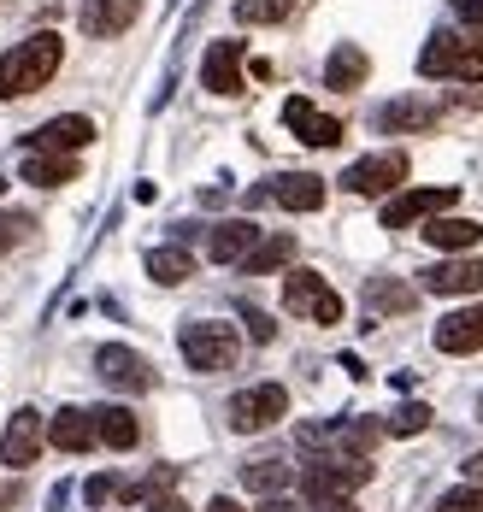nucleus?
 Masks as SVG:
<instances>
[{
  "label": "nucleus",
  "instance_id": "f257e3e1",
  "mask_svg": "<svg viewBox=\"0 0 483 512\" xmlns=\"http://www.w3.org/2000/svg\"><path fill=\"white\" fill-rule=\"evenodd\" d=\"M59 59H65V42H59L54 30L24 36L18 48H6V59H0V101H18V95L48 89L54 71H59Z\"/></svg>",
  "mask_w": 483,
  "mask_h": 512
},
{
  "label": "nucleus",
  "instance_id": "f3484780",
  "mask_svg": "<svg viewBox=\"0 0 483 512\" xmlns=\"http://www.w3.org/2000/svg\"><path fill=\"white\" fill-rule=\"evenodd\" d=\"M436 348H442V354H478L483 348V307L448 312V318L436 324Z\"/></svg>",
  "mask_w": 483,
  "mask_h": 512
},
{
  "label": "nucleus",
  "instance_id": "4c0bfd02",
  "mask_svg": "<svg viewBox=\"0 0 483 512\" xmlns=\"http://www.w3.org/2000/svg\"><path fill=\"white\" fill-rule=\"evenodd\" d=\"M260 512H301V507H295V501H283V495H266V507H260Z\"/></svg>",
  "mask_w": 483,
  "mask_h": 512
},
{
  "label": "nucleus",
  "instance_id": "c85d7f7f",
  "mask_svg": "<svg viewBox=\"0 0 483 512\" xmlns=\"http://www.w3.org/2000/svg\"><path fill=\"white\" fill-rule=\"evenodd\" d=\"M419 430H430L425 401H407V407H395L389 418H383V436H419Z\"/></svg>",
  "mask_w": 483,
  "mask_h": 512
},
{
  "label": "nucleus",
  "instance_id": "f704fd0d",
  "mask_svg": "<svg viewBox=\"0 0 483 512\" xmlns=\"http://www.w3.org/2000/svg\"><path fill=\"white\" fill-rule=\"evenodd\" d=\"M454 18H460L466 30H483V0H454Z\"/></svg>",
  "mask_w": 483,
  "mask_h": 512
},
{
  "label": "nucleus",
  "instance_id": "473e14b6",
  "mask_svg": "<svg viewBox=\"0 0 483 512\" xmlns=\"http://www.w3.org/2000/svg\"><path fill=\"white\" fill-rule=\"evenodd\" d=\"M242 324H248V336H254V342H271V336H277V324H271L260 307H248V301H242Z\"/></svg>",
  "mask_w": 483,
  "mask_h": 512
},
{
  "label": "nucleus",
  "instance_id": "2f4dec72",
  "mask_svg": "<svg viewBox=\"0 0 483 512\" xmlns=\"http://www.w3.org/2000/svg\"><path fill=\"white\" fill-rule=\"evenodd\" d=\"M30 230H36V218H24V212H0V248H18Z\"/></svg>",
  "mask_w": 483,
  "mask_h": 512
},
{
  "label": "nucleus",
  "instance_id": "1a4fd4ad",
  "mask_svg": "<svg viewBox=\"0 0 483 512\" xmlns=\"http://www.w3.org/2000/svg\"><path fill=\"white\" fill-rule=\"evenodd\" d=\"M42 442H48V424H42V412H36V407L12 412V424H6V436H0V465H12V471L36 465Z\"/></svg>",
  "mask_w": 483,
  "mask_h": 512
},
{
  "label": "nucleus",
  "instance_id": "ddd939ff",
  "mask_svg": "<svg viewBox=\"0 0 483 512\" xmlns=\"http://www.w3.org/2000/svg\"><path fill=\"white\" fill-rule=\"evenodd\" d=\"M454 201H460V189H407V195H395L383 206V230H407L419 218H442Z\"/></svg>",
  "mask_w": 483,
  "mask_h": 512
},
{
  "label": "nucleus",
  "instance_id": "6ab92c4d",
  "mask_svg": "<svg viewBox=\"0 0 483 512\" xmlns=\"http://www.w3.org/2000/svg\"><path fill=\"white\" fill-rule=\"evenodd\" d=\"M89 418H95V442H107L112 454H130L142 442V424L130 407H89Z\"/></svg>",
  "mask_w": 483,
  "mask_h": 512
},
{
  "label": "nucleus",
  "instance_id": "9d476101",
  "mask_svg": "<svg viewBox=\"0 0 483 512\" xmlns=\"http://www.w3.org/2000/svg\"><path fill=\"white\" fill-rule=\"evenodd\" d=\"M95 371H101V383L124 389V395H148V389H154V371H148V359L136 354V348H118V342H107V348L95 354Z\"/></svg>",
  "mask_w": 483,
  "mask_h": 512
},
{
  "label": "nucleus",
  "instance_id": "2eb2a0df",
  "mask_svg": "<svg viewBox=\"0 0 483 512\" xmlns=\"http://www.w3.org/2000/svg\"><path fill=\"white\" fill-rule=\"evenodd\" d=\"M425 283V295H478L483 289V259H442V265H430V271H419Z\"/></svg>",
  "mask_w": 483,
  "mask_h": 512
},
{
  "label": "nucleus",
  "instance_id": "aec40b11",
  "mask_svg": "<svg viewBox=\"0 0 483 512\" xmlns=\"http://www.w3.org/2000/svg\"><path fill=\"white\" fill-rule=\"evenodd\" d=\"M254 242H260V224H248V218H230V224H213V230H207V254H213L218 265H236Z\"/></svg>",
  "mask_w": 483,
  "mask_h": 512
},
{
  "label": "nucleus",
  "instance_id": "ea45409f",
  "mask_svg": "<svg viewBox=\"0 0 483 512\" xmlns=\"http://www.w3.org/2000/svg\"><path fill=\"white\" fill-rule=\"evenodd\" d=\"M207 512H242V507H236V501H224V495H218V501H213V507H207Z\"/></svg>",
  "mask_w": 483,
  "mask_h": 512
},
{
  "label": "nucleus",
  "instance_id": "a211bd4d",
  "mask_svg": "<svg viewBox=\"0 0 483 512\" xmlns=\"http://www.w3.org/2000/svg\"><path fill=\"white\" fill-rule=\"evenodd\" d=\"M48 442H54L59 454L95 448V418H89V407H59L54 418H48Z\"/></svg>",
  "mask_w": 483,
  "mask_h": 512
},
{
  "label": "nucleus",
  "instance_id": "5701e85b",
  "mask_svg": "<svg viewBox=\"0 0 483 512\" xmlns=\"http://www.w3.org/2000/svg\"><path fill=\"white\" fill-rule=\"evenodd\" d=\"M478 236H483L478 218H430L425 224V242L430 248H442V254H466Z\"/></svg>",
  "mask_w": 483,
  "mask_h": 512
},
{
  "label": "nucleus",
  "instance_id": "58836bf2",
  "mask_svg": "<svg viewBox=\"0 0 483 512\" xmlns=\"http://www.w3.org/2000/svg\"><path fill=\"white\" fill-rule=\"evenodd\" d=\"M313 512H354L348 501H313Z\"/></svg>",
  "mask_w": 483,
  "mask_h": 512
},
{
  "label": "nucleus",
  "instance_id": "bb28decb",
  "mask_svg": "<svg viewBox=\"0 0 483 512\" xmlns=\"http://www.w3.org/2000/svg\"><path fill=\"white\" fill-rule=\"evenodd\" d=\"M289 477H295V471H289V460H277V454H260V460L242 465V483H248L254 495H283Z\"/></svg>",
  "mask_w": 483,
  "mask_h": 512
},
{
  "label": "nucleus",
  "instance_id": "20e7f679",
  "mask_svg": "<svg viewBox=\"0 0 483 512\" xmlns=\"http://www.w3.org/2000/svg\"><path fill=\"white\" fill-rule=\"evenodd\" d=\"M366 483H372V460H307L301 465V495L307 501H348Z\"/></svg>",
  "mask_w": 483,
  "mask_h": 512
},
{
  "label": "nucleus",
  "instance_id": "6e6552de",
  "mask_svg": "<svg viewBox=\"0 0 483 512\" xmlns=\"http://www.w3.org/2000/svg\"><path fill=\"white\" fill-rule=\"evenodd\" d=\"M407 183V154H372V159H354L342 171V189L348 195H389Z\"/></svg>",
  "mask_w": 483,
  "mask_h": 512
},
{
  "label": "nucleus",
  "instance_id": "a878e982",
  "mask_svg": "<svg viewBox=\"0 0 483 512\" xmlns=\"http://www.w3.org/2000/svg\"><path fill=\"white\" fill-rule=\"evenodd\" d=\"M295 259V236H266V242H254L248 254L236 259L248 277H266V271H277V265H289Z\"/></svg>",
  "mask_w": 483,
  "mask_h": 512
},
{
  "label": "nucleus",
  "instance_id": "c756f323",
  "mask_svg": "<svg viewBox=\"0 0 483 512\" xmlns=\"http://www.w3.org/2000/svg\"><path fill=\"white\" fill-rule=\"evenodd\" d=\"M277 18H289L283 0H236V24H277Z\"/></svg>",
  "mask_w": 483,
  "mask_h": 512
},
{
  "label": "nucleus",
  "instance_id": "f8f14e48",
  "mask_svg": "<svg viewBox=\"0 0 483 512\" xmlns=\"http://www.w3.org/2000/svg\"><path fill=\"white\" fill-rule=\"evenodd\" d=\"M89 142H95V118L59 112V118H48V124L30 136V154H83Z\"/></svg>",
  "mask_w": 483,
  "mask_h": 512
},
{
  "label": "nucleus",
  "instance_id": "39448f33",
  "mask_svg": "<svg viewBox=\"0 0 483 512\" xmlns=\"http://www.w3.org/2000/svg\"><path fill=\"white\" fill-rule=\"evenodd\" d=\"M283 307L295 318H313V324H342V295L324 283L319 271H289L283 277Z\"/></svg>",
  "mask_w": 483,
  "mask_h": 512
},
{
  "label": "nucleus",
  "instance_id": "f03ea898",
  "mask_svg": "<svg viewBox=\"0 0 483 512\" xmlns=\"http://www.w3.org/2000/svg\"><path fill=\"white\" fill-rule=\"evenodd\" d=\"M419 77H454V83H483V42H466L454 30H436L419 53Z\"/></svg>",
  "mask_w": 483,
  "mask_h": 512
},
{
  "label": "nucleus",
  "instance_id": "412c9836",
  "mask_svg": "<svg viewBox=\"0 0 483 512\" xmlns=\"http://www.w3.org/2000/svg\"><path fill=\"white\" fill-rule=\"evenodd\" d=\"M366 71H372V59L366 48H354V42H342V48L324 59V89H342V95H354L360 83H366Z\"/></svg>",
  "mask_w": 483,
  "mask_h": 512
},
{
  "label": "nucleus",
  "instance_id": "79ce46f5",
  "mask_svg": "<svg viewBox=\"0 0 483 512\" xmlns=\"http://www.w3.org/2000/svg\"><path fill=\"white\" fill-rule=\"evenodd\" d=\"M0 195H6V177H0Z\"/></svg>",
  "mask_w": 483,
  "mask_h": 512
},
{
  "label": "nucleus",
  "instance_id": "b1692460",
  "mask_svg": "<svg viewBox=\"0 0 483 512\" xmlns=\"http://www.w3.org/2000/svg\"><path fill=\"white\" fill-rule=\"evenodd\" d=\"M436 124V106L425 101H389V106H377V130L383 136H401V130H430Z\"/></svg>",
  "mask_w": 483,
  "mask_h": 512
},
{
  "label": "nucleus",
  "instance_id": "9b49d317",
  "mask_svg": "<svg viewBox=\"0 0 483 512\" xmlns=\"http://www.w3.org/2000/svg\"><path fill=\"white\" fill-rule=\"evenodd\" d=\"M283 124H289L295 142H307V148H336V142H342V118L319 112L307 95H289V101H283Z\"/></svg>",
  "mask_w": 483,
  "mask_h": 512
},
{
  "label": "nucleus",
  "instance_id": "0eeeda50",
  "mask_svg": "<svg viewBox=\"0 0 483 512\" xmlns=\"http://www.w3.org/2000/svg\"><path fill=\"white\" fill-rule=\"evenodd\" d=\"M260 201H277L283 212H319L324 206V177H313V171H283V177H271L266 189L248 195V206H260Z\"/></svg>",
  "mask_w": 483,
  "mask_h": 512
},
{
  "label": "nucleus",
  "instance_id": "dca6fc26",
  "mask_svg": "<svg viewBox=\"0 0 483 512\" xmlns=\"http://www.w3.org/2000/svg\"><path fill=\"white\" fill-rule=\"evenodd\" d=\"M201 83L213 95H242V42H213L201 59Z\"/></svg>",
  "mask_w": 483,
  "mask_h": 512
},
{
  "label": "nucleus",
  "instance_id": "393cba45",
  "mask_svg": "<svg viewBox=\"0 0 483 512\" xmlns=\"http://www.w3.org/2000/svg\"><path fill=\"white\" fill-rule=\"evenodd\" d=\"M24 183H36V189L77 183V154H30L24 159Z\"/></svg>",
  "mask_w": 483,
  "mask_h": 512
},
{
  "label": "nucleus",
  "instance_id": "423d86ee",
  "mask_svg": "<svg viewBox=\"0 0 483 512\" xmlns=\"http://www.w3.org/2000/svg\"><path fill=\"white\" fill-rule=\"evenodd\" d=\"M283 412H289V389H283V383H254V389H242V395L230 401V430L254 436V430H271Z\"/></svg>",
  "mask_w": 483,
  "mask_h": 512
},
{
  "label": "nucleus",
  "instance_id": "cd10ccee",
  "mask_svg": "<svg viewBox=\"0 0 483 512\" xmlns=\"http://www.w3.org/2000/svg\"><path fill=\"white\" fill-rule=\"evenodd\" d=\"M148 277L165 283V289H177V283L195 277V259L183 254V248H154V254H148Z\"/></svg>",
  "mask_w": 483,
  "mask_h": 512
},
{
  "label": "nucleus",
  "instance_id": "7c9ffc66",
  "mask_svg": "<svg viewBox=\"0 0 483 512\" xmlns=\"http://www.w3.org/2000/svg\"><path fill=\"white\" fill-rule=\"evenodd\" d=\"M436 512H483V489H472V483H466V489H448V495L436 501Z\"/></svg>",
  "mask_w": 483,
  "mask_h": 512
},
{
  "label": "nucleus",
  "instance_id": "7ed1b4c3",
  "mask_svg": "<svg viewBox=\"0 0 483 512\" xmlns=\"http://www.w3.org/2000/svg\"><path fill=\"white\" fill-rule=\"evenodd\" d=\"M177 348H183V359H189V371H230L236 354H242L236 330L218 324V318H195V324H183Z\"/></svg>",
  "mask_w": 483,
  "mask_h": 512
},
{
  "label": "nucleus",
  "instance_id": "4be33fe9",
  "mask_svg": "<svg viewBox=\"0 0 483 512\" xmlns=\"http://www.w3.org/2000/svg\"><path fill=\"white\" fill-rule=\"evenodd\" d=\"M413 307H419V289L413 283H401V277H372L366 283V312L395 318V312H413Z\"/></svg>",
  "mask_w": 483,
  "mask_h": 512
},
{
  "label": "nucleus",
  "instance_id": "a19ab883",
  "mask_svg": "<svg viewBox=\"0 0 483 512\" xmlns=\"http://www.w3.org/2000/svg\"><path fill=\"white\" fill-rule=\"evenodd\" d=\"M478 418H483V395H478Z\"/></svg>",
  "mask_w": 483,
  "mask_h": 512
},
{
  "label": "nucleus",
  "instance_id": "72a5a7b5",
  "mask_svg": "<svg viewBox=\"0 0 483 512\" xmlns=\"http://www.w3.org/2000/svg\"><path fill=\"white\" fill-rule=\"evenodd\" d=\"M83 495H89V507H101V501L118 495V477H89V489H83Z\"/></svg>",
  "mask_w": 483,
  "mask_h": 512
},
{
  "label": "nucleus",
  "instance_id": "e433bc0d",
  "mask_svg": "<svg viewBox=\"0 0 483 512\" xmlns=\"http://www.w3.org/2000/svg\"><path fill=\"white\" fill-rule=\"evenodd\" d=\"M148 512H189L177 495H160V501H148Z\"/></svg>",
  "mask_w": 483,
  "mask_h": 512
},
{
  "label": "nucleus",
  "instance_id": "4468645a",
  "mask_svg": "<svg viewBox=\"0 0 483 512\" xmlns=\"http://www.w3.org/2000/svg\"><path fill=\"white\" fill-rule=\"evenodd\" d=\"M136 12H142V0H83L77 24H83V36L112 42V36H124V30L136 24Z\"/></svg>",
  "mask_w": 483,
  "mask_h": 512
},
{
  "label": "nucleus",
  "instance_id": "c9c22d12",
  "mask_svg": "<svg viewBox=\"0 0 483 512\" xmlns=\"http://www.w3.org/2000/svg\"><path fill=\"white\" fill-rule=\"evenodd\" d=\"M466 483H472V489H483V454H472V460H466Z\"/></svg>",
  "mask_w": 483,
  "mask_h": 512
}]
</instances>
